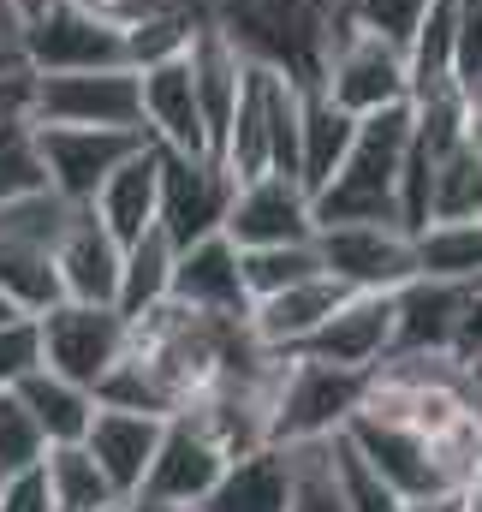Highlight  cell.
I'll return each instance as SVG.
<instances>
[{
	"mask_svg": "<svg viewBox=\"0 0 482 512\" xmlns=\"http://www.w3.org/2000/svg\"><path fill=\"white\" fill-rule=\"evenodd\" d=\"M209 18L233 36L250 66H268L310 90L322 84L340 30L352 24V0H215Z\"/></svg>",
	"mask_w": 482,
	"mask_h": 512,
	"instance_id": "6da1fadb",
	"label": "cell"
},
{
	"mask_svg": "<svg viewBox=\"0 0 482 512\" xmlns=\"http://www.w3.org/2000/svg\"><path fill=\"white\" fill-rule=\"evenodd\" d=\"M405 149H411V102L363 114L340 173L310 197L316 227H334V221H399V167H405Z\"/></svg>",
	"mask_w": 482,
	"mask_h": 512,
	"instance_id": "7a4b0ae2",
	"label": "cell"
},
{
	"mask_svg": "<svg viewBox=\"0 0 482 512\" xmlns=\"http://www.w3.org/2000/svg\"><path fill=\"white\" fill-rule=\"evenodd\" d=\"M298 102L304 90L268 66H244V90L233 108V126L221 137V161L233 179L256 173H292L298 179Z\"/></svg>",
	"mask_w": 482,
	"mask_h": 512,
	"instance_id": "3957f363",
	"label": "cell"
},
{
	"mask_svg": "<svg viewBox=\"0 0 482 512\" xmlns=\"http://www.w3.org/2000/svg\"><path fill=\"white\" fill-rule=\"evenodd\" d=\"M363 393H369V370L322 364V358H286L280 364V382H274L268 441L292 447V441H322V435L346 429L352 411L363 405Z\"/></svg>",
	"mask_w": 482,
	"mask_h": 512,
	"instance_id": "277c9868",
	"label": "cell"
},
{
	"mask_svg": "<svg viewBox=\"0 0 482 512\" xmlns=\"http://www.w3.org/2000/svg\"><path fill=\"white\" fill-rule=\"evenodd\" d=\"M155 155H161L155 227L179 251L197 245V239H209V233H221L227 227V209H233V191H239L233 167L221 155H209V149H161L155 143Z\"/></svg>",
	"mask_w": 482,
	"mask_h": 512,
	"instance_id": "5b68a950",
	"label": "cell"
},
{
	"mask_svg": "<svg viewBox=\"0 0 482 512\" xmlns=\"http://www.w3.org/2000/svg\"><path fill=\"white\" fill-rule=\"evenodd\" d=\"M30 120H36V126L143 131V90H137V72H131V66L30 72Z\"/></svg>",
	"mask_w": 482,
	"mask_h": 512,
	"instance_id": "8992f818",
	"label": "cell"
},
{
	"mask_svg": "<svg viewBox=\"0 0 482 512\" xmlns=\"http://www.w3.org/2000/svg\"><path fill=\"white\" fill-rule=\"evenodd\" d=\"M36 334H42V364L60 370L66 382L78 387H102V376L114 370L131 346V316L120 304H78V298H60L36 316Z\"/></svg>",
	"mask_w": 482,
	"mask_h": 512,
	"instance_id": "52a82bcc",
	"label": "cell"
},
{
	"mask_svg": "<svg viewBox=\"0 0 482 512\" xmlns=\"http://www.w3.org/2000/svg\"><path fill=\"white\" fill-rule=\"evenodd\" d=\"M316 256L352 292H399L417 280V233L399 221H334L316 227Z\"/></svg>",
	"mask_w": 482,
	"mask_h": 512,
	"instance_id": "ba28073f",
	"label": "cell"
},
{
	"mask_svg": "<svg viewBox=\"0 0 482 512\" xmlns=\"http://www.w3.org/2000/svg\"><path fill=\"white\" fill-rule=\"evenodd\" d=\"M18 60L30 72H90L125 66V30L84 12L78 0H48L36 18L18 24Z\"/></svg>",
	"mask_w": 482,
	"mask_h": 512,
	"instance_id": "9c48e42d",
	"label": "cell"
},
{
	"mask_svg": "<svg viewBox=\"0 0 482 512\" xmlns=\"http://www.w3.org/2000/svg\"><path fill=\"white\" fill-rule=\"evenodd\" d=\"M322 90L346 108V114H381V108H399L411 102V60L399 42L363 30V24H346L334 54H328V72H322Z\"/></svg>",
	"mask_w": 482,
	"mask_h": 512,
	"instance_id": "30bf717a",
	"label": "cell"
},
{
	"mask_svg": "<svg viewBox=\"0 0 482 512\" xmlns=\"http://www.w3.org/2000/svg\"><path fill=\"white\" fill-rule=\"evenodd\" d=\"M346 441H352L363 459L381 471V483H387L399 501H429V495H453V489H459V483L447 477V465H441L435 441H429V435H417V429H405V423H393V417L352 411Z\"/></svg>",
	"mask_w": 482,
	"mask_h": 512,
	"instance_id": "8fae6325",
	"label": "cell"
},
{
	"mask_svg": "<svg viewBox=\"0 0 482 512\" xmlns=\"http://www.w3.org/2000/svg\"><path fill=\"white\" fill-rule=\"evenodd\" d=\"M221 471H227V447L197 417L173 411L167 429H161L155 465H149V477L137 489V501H149V507H203V495L221 483Z\"/></svg>",
	"mask_w": 482,
	"mask_h": 512,
	"instance_id": "7c38bea8",
	"label": "cell"
},
{
	"mask_svg": "<svg viewBox=\"0 0 482 512\" xmlns=\"http://www.w3.org/2000/svg\"><path fill=\"white\" fill-rule=\"evenodd\" d=\"M149 137L143 131H108V126H36V149L48 167V191H60L66 203H90L108 173L125 155H137Z\"/></svg>",
	"mask_w": 482,
	"mask_h": 512,
	"instance_id": "4fadbf2b",
	"label": "cell"
},
{
	"mask_svg": "<svg viewBox=\"0 0 482 512\" xmlns=\"http://www.w3.org/2000/svg\"><path fill=\"white\" fill-rule=\"evenodd\" d=\"M221 233H227L239 251H256V245H310V239H316L310 191H304L292 173H256V179H239Z\"/></svg>",
	"mask_w": 482,
	"mask_h": 512,
	"instance_id": "5bb4252c",
	"label": "cell"
},
{
	"mask_svg": "<svg viewBox=\"0 0 482 512\" xmlns=\"http://www.w3.org/2000/svg\"><path fill=\"white\" fill-rule=\"evenodd\" d=\"M286 358H322L346 370H375L393 358V292H352L310 340H298Z\"/></svg>",
	"mask_w": 482,
	"mask_h": 512,
	"instance_id": "9a60e30c",
	"label": "cell"
},
{
	"mask_svg": "<svg viewBox=\"0 0 482 512\" xmlns=\"http://www.w3.org/2000/svg\"><path fill=\"white\" fill-rule=\"evenodd\" d=\"M120 262H125V245L96 221L90 203H78L72 221H66L60 239H54L60 292L78 298V304H114V298H120Z\"/></svg>",
	"mask_w": 482,
	"mask_h": 512,
	"instance_id": "2e32d148",
	"label": "cell"
},
{
	"mask_svg": "<svg viewBox=\"0 0 482 512\" xmlns=\"http://www.w3.org/2000/svg\"><path fill=\"white\" fill-rule=\"evenodd\" d=\"M173 304L185 310H203V316H227L244 322L250 316V292H244V268H239V245L227 233H209L197 245H185L173 262V286H167Z\"/></svg>",
	"mask_w": 482,
	"mask_h": 512,
	"instance_id": "e0dca14e",
	"label": "cell"
},
{
	"mask_svg": "<svg viewBox=\"0 0 482 512\" xmlns=\"http://www.w3.org/2000/svg\"><path fill=\"white\" fill-rule=\"evenodd\" d=\"M477 286H459V280H405L393 292V358H447L453 346V328H459V310L471 304Z\"/></svg>",
	"mask_w": 482,
	"mask_h": 512,
	"instance_id": "ac0fdd59",
	"label": "cell"
},
{
	"mask_svg": "<svg viewBox=\"0 0 482 512\" xmlns=\"http://www.w3.org/2000/svg\"><path fill=\"white\" fill-rule=\"evenodd\" d=\"M161 429L167 417H149V411H125V405H102L96 399V417L84 429V447L96 453V465L108 471L114 495L120 501H137L149 465H155V447H161Z\"/></svg>",
	"mask_w": 482,
	"mask_h": 512,
	"instance_id": "d6986e66",
	"label": "cell"
},
{
	"mask_svg": "<svg viewBox=\"0 0 482 512\" xmlns=\"http://www.w3.org/2000/svg\"><path fill=\"white\" fill-rule=\"evenodd\" d=\"M185 66H191V84H197V114H203V131H209V155H221V137L233 126V108H239V90H244V60L233 48V36L203 18L191 48H185Z\"/></svg>",
	"mask_w": 482,
	"mask_h": 512,
	"instance_id": "ffe728a7",
	"label": "cell"
},
{
	"mask_svg": "<svg viewBox=\"0 0 482 512\" xmlns=\"http://www.w3.org/2000/svg\"><path fill=\"white\" fill-rule=\"evenodd\" d=\"M346 298H352L346 280H334V274H310V280H298V286H286V292L256 298L250 316H244V328H250L268 352H292V346L310 340V334L346 304Z\"/></svg>",
	"mask_w": 482,
	"mask_h": 512,
	"instance_id": "44dd1931",
	"label": "cell"
},
{
	"mask_svg": "<svg viewBox=\"0 0 482 512\" xmlns=\"http://www.w3.org/2000/svg\"><path fill=\"white\" fill-rule=\"evenodd\" d=\"M137 90H143V137L149 143H161V149H209V131H203V114H197V84H191L185 54L161 60V66H143Z\"/></svg>",
	"mask_w": 482,
	"mask_h": 512,
	"instance_id": "7402d4cb",
	"label": "cell"
},
{
	"mask_svg": "<svg viewBox=\"0 0 482 512\" xmlns=\"http://www.w3.org/2000/svg\"><path fill=\"white\" fill-rule=\"evenodd\" d=\"M292 501V465H286V447L262 441L239 459H227L221 483L203 495L197 512H286Z\"/></svg>",
	"mask_w": 482,
	"mask_h": 512,
	"instance_id": "603a6c76",
	"label": "cell"
},
{
	"mask_svg": "<svg viewBox=\"0 0 482 512\" xmlns=\"http://www.w3.org/2000/svg\"><path fill=\"white\" fill-rule=\"evenodd\" d=\"M155 191H161V155H155V143H143L137 155H125L108 173V185L90 197V209L120 245H131L155 227Z\"/></svg>",
	"mask_w": 482,
	"mask_h": 512,
	"instance_id": "cb8c5ba5",
	"label": "cell"
},
{
	"mask_svg": "<svg viewBox=\"0 0 482 512\" xmlns=\"http://www.w3.org/2000/svg\"><path fill=\"white\" fill-rule=\"evenodd\" d=\"M352 131H358V114H346L322 84L304 90V102H298V185L310 197L340 173V161L352 149Z\"/></svg>",
	"mask_w": 482,
	"mask_h": 512,
	"instance_id": "d4e9b609",
	"label": "cell"
},
{
	"mask_svg": "<svg viewBox=\"0 0 482 512\" xmlns=\"http://www.w3.org/2000/svg\"><path fill=\"white\" fill-rule=\"evenodd\" d=\"M12 393L24 399V411L36 417V429L48 435V447H54V441H84V429H90V417H96V393L78 387V382H66V376L48 370V364H36Z\"/></svg>",
	"mask_w": 482,
	"mask_h": 512,
	"instance_id": "484cf974",
	"label": "cell"
},
{
	"mask_svg": "<svg viewBox=\"0 0 482 512\" xmlns=\"http://www.w3.org/2000/svg\"><path fill=\"white\" fill-rule=\"evenodd\" d=\"M173 262H179V245H173L161 227H149L143 239H131V245H125V262H120V298H114V304H120L125 316H143V310L167 304Z\"/></svg>",
	"mask_w": 482,
	"mask_h": 512,
	"instance_id": "4316f807",
	"label": "cell"
},
{
	"mask_svg": "<svg viewBox=\"0 0 482 512\" xmlns=\"http://www.w3.org/2000/svg\"><path fill=\"white\" fill-rule=\"evenodd\" d=\"M417 274L482 286V221H429L417 233Z\"/></svg>",
	"mask_w": 482,
	"mask_h": 512,
	"instance_id": "83f0119b",
	"label": "cell"
},
{
	"mask_svg": "<svg viewBox=\"0 0 482 512\" xmlns=\"http://www.w3.org/2000/svg\"><path fill=\"white\" fill-rule=\"evenodd\" d=\"M42 471H48V489H54V507H120L108 471L96 465V453L84 441H54L42 453Z\"/></svg>",
	"mask_w": 482,
	"mask_h": 512,
	"instance_id": "f1b7e54d",
	"label": "cell"
},
{
	"mask_svg": "<svg viewBox=\"0 0 482 512\" xmlns=\"http://www.w3.org/2000/svg\"><path fill=\"white\" fill-rule=\"evenodd\" d=\"M286 465H292V501H286V512H352L346 507V489H340V471H334V435L292 441Z\"/></svg>",
	"mask_w": 482,
	"mask_h": 512,
	"instance_id": "f546056e",
	"label": "cell"
},
{
	"mask_svg": "<svg viewBox=\"0 0 482 512\" xmlns=\"http://www.w3.org/2000/svg\"><path fill=\"white\" fill-rule=\"evenodd\" d=\"M429 221H482V149L453 143V149L435 161Z\"/></svg>",
	"mask_w": 482,
	"mask_h": 512,
	"instance_id": "4dcf8cb0",
	"label": "cell"
},
{
	"mask_svg": "<svg viewBox=\"0 0 482 512\" xmlns=\"http://www.w3.org/2000/svg\"><path fill=\"white\" fill-rule=\"evenodd\" d=\"M203 18H209L203 6H185V12H155V18L125 24V66H131V72H143V66L179 60V54L191 48V36H197V24H203Z\"/></svg>",
	"mask_w": 482,
	"mask_h": 512,
	"instance_id": "1f68e13d",
	"label": "cell"
},
{
	"mask_svg": "<svg viewBox=\"0 0 482 512\" xmlns=\"http://www.w3.org/2000/svg\"><path fill=\"white\" fill-rule=\"evenodd\" d=\"M239 268H244V292L250 304L268 298V292H286L310 274H328L322 256H316V239L310 245H256V251H239Z\"/></svg>",
	"mask_w": 482,
	"mask_h": 512,
	"instance_id": "d6a6232c",
	"label": "cell"
},
{
	"mask_svg": "<svg viewBox=\"0 0 482 512\" xmlns=\"http://www.w3.org/2000/svg\"><path fill=\"white\" fill-rule=\"evenodd\" d=\"M30 191H48V167L36 149V120H0V203H18Z\"/></svg>",
	"mask_w": 482,
	"mask_h": 512,
	"instance_id": "836d02e7",
	"label": "cell"
},
{
	"mask_svg": "<svg viewBox=\"0 0 482 512\" xmlns=\"http://www.w3.org/2000/svg\"><path fill=\"white\" fill-rule=\"evenodd\" d=\"M334 471H340V489H346L352 512H405V501L381 483V471L346 441V429H334Z\"/></svg>",
	"mask_w": 482,
	"mask_h": 512,
	"instance_id": "e575fe53",
	"label": "cell"
},
{
	"mask_svg": "<svg viewBox=\"0 0 482 512\" xmlns=\"http://www.w3.org/2000/svg\"><path fill=\"white\" fill-rule=\"evenodd\" d=\"M42 453H48V435L36 429V417L24 411V399L0 393V477L42 465Z\"/></svg>",
	"mask_w": 482,
	"mask_h": 512,
	"instance_id": "d590c367",
	"label": "cell"
},
{
	"mask_svg": "<svg viewBox=\"0 0 482 512\" xmlns=\"http://www.w3.org/2000/svg\"><path fill=\"white\" fill-rule=\"evenodd\" d=\"M423 12H429V0H352V24L399 42V48L411 42V30L423 24Z\"/></svg>",
	"mask_w": 482,
	"mask_h": 512,
	"instance_id": "8d00e7d4",
	"label": "cell"
},
{
	"mask_svg": "<svg viewBox=\"0 0 482 512\" xmlns=\"http://www.w3.org/2000/svg\"><path fill=\"white\" fill-rule=\"evenodd\" d=\"M42 364V334H36V316H18L0 328V393L24 382L30 370Z\"/></svg>",
	"mask_w": 482,
	"mask_h": 512,
	"instance_id": "74e56055",
	"label": "cell"
},
{
	"mask_svg": "<svg viewBox=\"0 0 482 512\" xmlns=\"http://www.w3.org/2000/svg\"><path fill=\"white\" fill-rule=\"evenodd\" d=\"M453 72L465 90L482 84V0H453Z\"/></svg>",
	"mask_w": 482,
	"mask_h": 512,
	"instance_id": "f35d334b",
	"label": "cell"
},
{
	"mask_svg": "<svg viewBox=\"0 0 482 512\" xmlns=\"http://www.w3.org/2000/svg\"><path fill=\"white\" fill-rule=\"evenodd\" d=\"M0 512H60L54 507V489H48V471L30 465V471L0 477Z\"/></svg>",
	"mask_w": 482,
	"mask_h": 512,
	"instance_id": "ab89813d",
	"label": "cell"
},
{
	"mask_svg": "<svg viewBox=\"0 0 482 512\" xmlns=\"http://www.w3.org/2000/svg\"><path fill=\"white\" fill-rule=\"evenodd\" d=\"M18 114H30V66L24 60L0 66V120H18Z\"/></svg>",
	"mask_w": 482,
	"mask_h": 512,
	"instance_id": "60d3db41",
	"label": "cell"
},
{
	"mask_svg": "<svg viewBox=\"0 0 482 512\" xmlns=\"http://www.w3.org/2000/svg\"><path fill=\"white\" fill-rule=\"evenodd\" d=\"M405 512H465V495H429V501H405Z\"/></svg>",
	"mask_w": 482,
	"mask_h": 512,
	"instance_id": "b9f144b4",
	"label": "cell"
},
{
	"mask_svg": "<svg viewBox=\"0 0 482 512\" xmlns=\"http://www.w3.org/2000/svg\"><path fill=\"white\" fill-rule=\"evenodd\" d=\"M0 42L18 48V6H12V0H0Z\"/></svg>",
	"mask_w": 482,
	"mask_h": 512,
	"instance_id": "7bdbcfd3",
	"label": "cell"
},
{
	"mask_svg": "<svg viewBox=\"0 0 482 512\" xmlns=\"http://www.w3.org/2000/svg\"><path fill=\"white\" fill-rule=\"evenodd\" d=\"M459 495H465V512H482V471L465 483V489H459Z\"/></svg>",
	"mask_w": 482,
	"mask_h": 512,
	"instance_id": "ee69618b",
	"label": "cell"
},
{
	"mask_svg": "<svg viewBox=\"0 0 482 512\" xmlns=\"http://www.w3.org/2000/svg\"><path fill=\"white\" fill-rule=\"evenodd\" d=\"M12 6H18V24H24V18H36V12H42L48 0H12Z\"/></svg>",
	"mask_w": 482,
	"mask_h": 512,
	"instance_id": "f6af8a7d",
	"label": "cell"
},
{
	"mask_svg": "<svg viewBox=\"0 0 482 512\" xmlns=\"http://www.w3.org/2000/svg\"><path fill=\"white\" fill-rule=\"evenodd\" d=\"M18 316H24V310H18V304H12V298L0 292V328H6V322H18Z\"/></svg>",
	"mask_w": 482,
	"mask_h": 512,
	"instance_id": "bcb514c9",
	"label": "cell"
},
{
	"mask_svg": "<svg viewBox=\"0 0 482 512\" xmlns=\"http://www.w3.org/2000/svg\"><path fill=\"white\" fill-rule=\"evenodd\" d=\"M125 507V501H120ZM120 507H60V512H120Z\"/></svg>",
	"mask_w": 482,
	"mask_h": 512,
	"instance_id": "7dc6e473",
	"label": "cell"
},
{
	"mask_svg": "<svg viewBox=\"0 0 482 512\" xmlns=\"http://www.w3.org/2000/svg\"><path fill=\"white\" fill-rule=\"evenodd\" d=\"M12 60H18V48H6V42H0V66H12Z\"/></svg>",
	"mask_w": 482,
	"mask_h": 512,
	"instance_id": "c3c4849f",
	"label": "cell"
},
{
	"mask_svg": "<svg viewBox=\"0 0 482 512\" xmlns=\"http://www.w3.org/2000/svg\"><path fill=\"white\" fill-rule=\"evenodd\" d=\"M120 512H155V507H149V501H125Z\"/></svg>",
	"mask_w": 482,
	"mask_h": 512,
	"instance_id": "681fc988",
	"label": "cell"
},
{
	"mask_svg": "<svg viewBox=\"0 0 482 512\" xmlns=\"http://www.w3.org/2000/svg\"><path fill=\"white\" fill-rule=\"evenodd\" d=\"M155 512H197V507H155Z\"/></svg>",
	"mask_w": 482,
	"mask_h": 512,
	"instance_id": "f907efd6",
	"label": "cell"
}]
</instances>
